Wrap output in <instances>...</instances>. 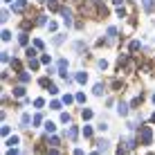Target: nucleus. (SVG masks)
I'll return each mask as SVG.
<instances>
[{
	"mask_svg": "<svg viewBox=\"0 0 155 155\" xmlns=\"http://www.w3.org/2000/svg\"><path fill=\"white\" fill-rule=\"evenodd\" d=\"M29 68H31V70H36V68H38V61H34V58H29Z\"/></svg>",
	"mask_w": 155,
	"mask_h": 155,
	"instance_id": "4be33fe9",
	"label": "nucleus"
},
{
	"mask_svg": "<svg viewBox=\"0 0 155 155\" xmlns=\"http://www.w3.org/2000/svg\"><path fill=\"white\" fill-rule=\"evenodd\" d=\"M18 79H20V81H23V83H25V81H29V74H25V72H20V77H18Z\"/></svg>",
	"mask_w": 155,
	"mask_h": 155,
	"instance_id": "5701e85b",
	"label": "nucleus"
},
{
	"mask_svg": "<svg viewBox=\"0 0 155 155\" xmlns=\"http://www.w3.org/2000/svg\"><path fill=\"white\" fill-rule=\"evenodd\" d=\"M7 155H18V151H16V148H12V151H9Z\"/></svg>",
	"mask_w": 155,
	"mask_h": 155,
	"instance_id": "2f4dec72",
	"label": "nucleus"
},
{
	"mask_svg": "<svg viewBox=\"0 0 155 155\" xmlns=\"http://www.w3.org/2000/svg\"><path fill=\"white\" fill-rule=\"evenodd\" d=\"M18 41H20V45H27V43H29V36H27V34H20Z\"/></svg>",
	"mask_w": 155,
	"mask_h": 155,
	"instance_id": "1a4fd4ad",
	"label": "nucleus"
},
{
	"mask_svg": "<svg viewBox=\"0 0 155 155\" xmlns=\"http://www.w3.org/2000/svg\"><path fill=\"white\" fill-rule=\"evenodd\" d=\"M117 113L126 117V115H128V106H126V104H119V106H117Z\"/></svg>",
	"mask_w": 155,
	"mask_h": 155,
	"instance_id": "20e7f679",
	"label": "nucleus"
},
{
	"mask_svg": "<svg viewBox=\"0 0 155 155\" xmlns=\"http://www.w3.org/2000/svg\"><path fill=\"white\" fill-rule=\"evenodd\" d=\"M68 135H70V140H77V135H79V130H77V128H70V133H68Z\"/></svg>",
	"mask_w": 155,
	"mask_h": 155,
	"instance_id": "9b49d317",
	"label": "nucleus"
},
{
	"mask_svg": "<svg viewBox=\"0 0 155 155\" xmlns=\"http://www.w3.org/2000/svg\"><path fill=\"white\" fill-rule=\"evenodd\" d=\"M77 81H79V83H85V81H88V74H85V72H79V74H77Z\"/></svg>",
	"mask_w": 155,
	"mask_h": 155,
	"instance_id": "423d86ee",
	"label": "nucleus"
},
{
	"mask_svg": "<svg viewBox=\"0 0 155 155\" xmlns=\"http://www.w3.org/2000/svg\"><path fill=\"white\" fill-rule=\"evenodd\" d=\"M137 50H140V43L133 41V43H130V52H137Z\"/></svg>",
	"mask_w": 155,
	"mask_h": 155,
	"instance_id": "f3484780",
	"label": "nucleus"
},
{
	"mask_svg": "<svg viewBox=\"0 0 155 155\" xmlns=\"http://www.w3.org/2000/svg\"><path fill=\"white\" fill-rule=\"evenodd\" d=\"M23 94H25V88H23V85L14 88V97H23Z\"/></svg>",
	"mask_w": 155,
	"mask_h": 155,
	"instance_id": "39448f33",
	"label": "nucleus"
},
{
	"mask_svg": "<svg viewBox=\"0 0 155 155\" xmlns=\"http://www.w3.org/2000/svg\"><path fill=\"white\" fill-rule=\"evenodd\" d=\"M25 7H27V0H16V2H14V12L16 14L25 12Z\"/></svg>",
	"mask_w": 155,
	"mask_h": 155,
	"instance_id": "f03ea898",
	"label": "nucleus"
},
{
	"mask_svg": "<svg viewBox=\"0 0 155 155\" xmlns=\"http://www.w3.org/2000/svg\"><path fill=\"white\" fill-rule=\"evenodd\" d=\"M142 5H144L146 12H151V9H153V0H142Z\"/></svg>",
	"mask_w": 155,
	"mask_h": 155,
	"instance_id": "6e6552de",
	"label": "nucleus"
},
{
	"mask_svg": "<svg viewBox=\"0 0 155 155\" xmlns=\"http://www.w3.org/2000/svg\"><path fill=\"white\" fill-rule=\"evenodd\" d=\"M61 121H63V124H70V115L63 113V115H61Z\"/></svg>",
	"mask_w": 155,
	"mask_h": 155,
	"instance_id": "6ab92c4d",
	"label": "nucleus"
},
{
	"mask_svg": "<svg viewBox=\"0 0 155 155\" xmlns=\"http://www.w3.org/2000/svg\"><path fill=\"white\" fill-rule=\"evenodd\" d=\"M83 135H85V137H92V128L85 126V128H83Z\"/></svg>",
	"mask_w": 155,
	"mask_h": 155,
	"instance_id": "dca6fc26",
	"label": "nucleus"
},
{
	"mask_svg": "<svg viewBox=\"0 0 155 155\" xmlns=\"http://www.w3.org/2000/svg\"><path fill=\"white\" fill-rule=\"evenodd\" d=\"M77 101H79V104H83V101H85V94L79 92V94H77Z\"/></svg>",
	"mask_w": 155,
	"mask_h": 155,
	"instance_id": "a878e982",
	"label": "nucleus"
},
{
	"mask_svg": "<svg viewBox=\"0 0 155 155\" xmlns=\"http://www.w3.org/2000/svg\"><path fill=\"white\" fill-rule=\"evenodd\" d=\"M74 155H83V151H81V148H77V151H74Z\"/></svg>",
	"mask_w": 155,
	"mask_h": 155,
	"instance_id": "473e14b6",
	"label": "nucleus"
},
{
	"mask_svg": "<svg viewBox=\"0 0 155 155\" xmlns=\"http://www.w3.org/2000/svg\"><path fill=\"white\" fill-rule=\"evenodd\" d=\"M29 121H31V117H29V115H23V126H25V128L29 126Z\"/></svg>",
	"mask_w": 155,
	"mask_h": 155,
	"instance_id": "4468645a",
	"label": "nucleus"
},
{
	"mask_svg": "<svg viewBox=\"0 0 155 155\" xmlns=\"http://www.w3.org/2000/svg\"><path fill=\"white\" fill-rule=\"evenodd\" d=\"M94 94H104V85H101V83L94 85Z\"/></svg>",
	"mask_w": 155,
	"mask_h": 155,
	"instance_id": "f8f14e48",
	"label": "nucleus"
},
{
	"mask_svg": "<svg viewBox=\"0 0 155 155\" xmlns=\"http://www.w3.org/2000/svg\"><path fill=\"white\" fill-rule=\"evenodd\" d=\"M50 108H52V110H61V104H58V101H52Z\"/></svg>",
	"mask_w": 155,
	"mask_h": 155,
	"instance_id": "aec40b11",
	"label": "nucleus"
},
{
	"mask_svg": "<svg viewBox=\"0 0 155 155\" xmlns=\"http://www.w3.org/2000/svg\"><path fill=\"white\" fill-rule=\"evenodd\" d=\"M36 56V50L34 47H27V58H34Z\"/></svg>",
	"mask_w": 155,
	"mask_h": 155,
	"instance_id": "2eb2a0df",
	"label": "nucleus"
},
{
	"mask_svg": "<svg viewBox=\"0 0 155 155\" xmlns=\"http://www.w3.org/2000/svg\"><path fill=\"white\" fill-rule=\"evenodd\" d=\"M5 2H9V0H5Z\"/></svg>",
	"mask_w": 155,
	"mask_h": 155,
	"instance_id": "e433bc0d",
	"label": "nucleus"
},
{
	"mask_svg": "<svg viewBox=\"0 0 155 155\" xmlns=\"http://www.w3.org/2000/svg\"><path fill=\"white\" fill-rule=\"evenodd\" d=\"M106 151H108V142L101 140V142H99V153H106Z\"/></svg>",
	"mask_w": 155,
	"mask_h": 155,
	"instance_id": "0eeeda50",
	"label": "nucleus"
},
{
	"mask_svg": "<svg viewBox=\"0 0 155 155\" xmlns=\"http://www.w3.org/2000/svg\"><path fill=\"white\" fill-rule=\"evenodd\" d=\"M63 23H65L68 27H70V25H72V14L68 12V9H63Z\"/></svg>",
	"mask_w": 155,
	"mask_h": 155,
	"instance_id": "7ed1b4c3",
	"label": "nucleus"
},
{
	"mask_svg": "<svg viewBox=\"0 0 155 155\" xmlns=\"http://www.w3.org/2000/svg\"><path fill=\"white\" fill-rule=\"evenodd\" d=\"M12 68H14V70H20V61H16V58H14V61H12Z\"/></svg>",
	"mask_w": 155,
	"mask_h": 155,
	"instance_id": "393cba45",
	"label": "nucleus"
},
{
	"mask_svg": "<svg viewBox=\"0 0 155 155\" xmlns=\"http://www.w3.org/2000/svg\"><path fill=\"white\" fill-rule=\"evenodd\" d=\"M7 144H9V146H16V144H18V137H9V140H7Z\"/></svg>",
	"mask_w": 155,
	"mask_h": 155,
	"instance_id": "ddd939ff",
	"label": "nucleus"
},
{
	"mask_svg": "<svg viewBox=\"0 0 155 155\" xmlns=\"http://www.w3.org/2000/svg\"><path fill=\"white\" fill-rule=\"evenodd\" d=\"M50 155H58V151H50Z\"/></svg>",
	"mask_w": 155,
	"mask_h": 155,
	"instance_id": "72a5a7b5",
	"label": "nucleus"
},
{
	"mask_svg": "<svg viewBox=\"0 0 155 155\" xmlns=\"http://www.w3.org/2000/svg\"><path fill=\"white\" fill-rule=\"evenodd\" d=\"M43 104H45L43 99H36V101H34V106H36V108H43Z\"/></svg>",
	"mask_w": 155,
	"mask_h": 155,
	"instance_id": "cd10ccee",
	"label": "nucleus"
},
{
	"mask_svg": "<svg viewBox=\"0 0 155 155\" xmlns=\"http://www.w3.org/2000/svg\"><path fill=\"white\" fill-rule=\"evenodd\" d=\"M140 140H142V144H151V142H153V130H151V126H142Z\"/></svg>",
	"mask_w": 155,
	"mask_h": 155,
	"instance_id": "f257e3e1",
	"label": "nucleus"
},
{
	"mask_svg": "<svg viewBox=\"0 0 155 155\" xmlns=\"http://www.w3.org/2000/svg\"><path fill=\"white\" fill-rule=\"evenodd\" d=\"M72 101H74V99L70 97V94H65V97H63V104H65V106H70V104H72Z\"/></svg>",
	"mask_w": 155,
	"mask_h": 155,
	"instance_id": "412c9836",
	"label": "nucleus"
},
{
	"mask_svg": "<svg viewBox=\"0 0 155 155\" xmlns=\"http://www.w3.org/2000/svg\"><path fill=\"white\" fill-rule=\"evenodd\" d=\"M81 115H83V119H92V110H83Z\"/></svg>",
	"mask_w": 155,
	"mask_h": 155,
	"instance_id": "a211bd4d",
	"label": "nucleus"
},
{
	"mask_svg": "<svg viewBox=\"0 0 155 155\" xmlns=\"http://www.w3.org/2000/svg\"><path fill=\"white\" fill-rule=\"evenodd\" d=\"M50 146H58V137H52V140H50Z\"/></svg>",
	"mask_w": 155,
	"mask_h": 155,
	"instance_id": "7c9ffc66",
	"label": "nucleus"
},
{
	"mask_svg": "<svg viewBox=\"0 0 155 155\" xmlns=\"http://www.w3.org/2000/svg\"><path fill=\"white\" fill-rule=\"evenodd\" d=\"M41 121H43V117H41V115H36V117H34V126H38Z\"/></svg>",
	"mask_w": 155,
	"mask_h": 155,
	"instance_id": "c85d7f7f",
	"label": "nucleus"
},
{
	"mask_svg": "<svg viewBox=\"0 0 155 155\" xmlns=\"http://www.w3.org/2000/svg\"><path fill=\"white\" fill-rule=\"evenodd\" d=\"M153 101H155V94H153Z\"/></svg>",
	"mask_w": 155,
	"mask_h": 155,
	"instance_id": "c9c22d12",
	"label": "nucleus"
},
{
	"mask_svg": "<svg viewBox=\"0 0 155 155\" xmlns=\"http://www.w3.org/2000/svg\"><path fill=\"white\" fill-rule=\"evenodd\" d=\"M34 47L36 50H43V41H34Z\"/></svg>",
	"mask_w": 155,
	"mask_h": 155,
	"instance_id": "c756f323",
	"label": "nucleus"
},
{
	"mask_svg": "<svg viewBox=\"0 0 155 155\" xmlns=\"http://www.w3.org/2000/svg\"><path fill=\"white\" fill-rule=\"evenodd\" d=\"M45 130H47V133H54V130H56V126L52 124V121H47V124H45Z\"/></svg>",
	"mask_w": 155,
	"mask_h": 155,
	"instance_id": "9d476101",
	"label": "nucleus"
},
{
	"mask_svg": "<svg viewBox=\"0 0 155 155\" xmlns=\"http://www.w3.org/2000/svg\"><path fill=\"white\" fill-rule=\"evenodd\" d=\"M90 155H97V153H90Z\"/></svg>",
	"mask_w": 155,
	"mask_h": 155,
	"instance_id": "f704fd0d",
	"label": "nucleus"
},
{
	"mask_svg": "<svg viewBox=\"0 0 155 155\" xmlns=\"http://www.w3.org/2000/svg\"><path fill=\"white\" fill-rule=\"evenodd\" d=\"M9 38H12V34H9V31L5 29V31H2V41H9Z\"/></svg>",
	"mask_w": 155,
	"mask_h": 155,
	"instance_id": "bb28decb",
	"label": "nucleus"
},
{
	"mask_svg": "<svg viewBox=\"0 0 155 155\" xmlns=\"http://www.w3.org/2000/svg\"><path fill=\"white\" fill-rule=\"evenodd\" d=\"M47 88H50V92H52V94H56V92H58V88H56L54 83H50V85H47Z\"/></svg>",
	"mask_w": 155,
	"mask_h": 155,
	"instance_id": "b1692460",
	"label": "nucleus"
}]
</instances>
